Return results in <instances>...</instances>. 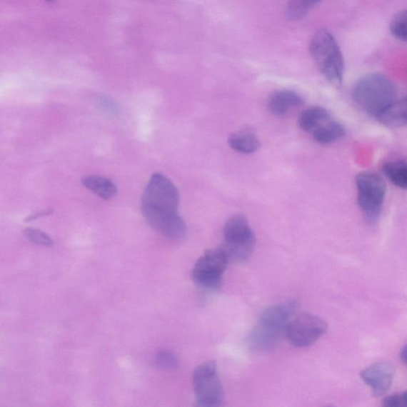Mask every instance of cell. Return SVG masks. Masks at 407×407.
Returning <instances> with one entry per match:
<instances>
[{
    "label": "cell",
    "mask_w": 407,
    "mask_h": 407,
    "mask_svg": "<svg viewBox=\"0 0 407 407\" xmlns=\"http://www.w3.org/2000/svg\"><path fill=\"white\" fill-rule=\"evenodd\" d=\"M223 245L230 261L243 263L248 261L256 245V236L245 216L231 217L223 229Z\"/></svg>",
    "instance_id": "5"
},
{
    "label": "cell",
    "mask_w": 407,
    "mask_h": 407,
    "mask_svg": "<svg viewBox=\"0 0 407 407\" xmlns=\"http://www.w3.org/2000/svg\"><path fill=\"white\" fill-rule=\"evenodd\" d=\"M81 184L104 200L114 199L118 192L117 186L114 181L97 175L84 177Z\"/></svg>",
    "instance_id": "13"
},
{
    "label": "cell",
    "mask_w": 407,
    "mask_h": 407,
    "mask_svg": "<svg viewBox=\"0 0 407 407\" xmlns=\"http://www.w3.org/2000/svg\"><path fill=\"white\" fill-rule=\"evenodd\" d=\"M100 105H101V107L103 109H104L107 111L111 112V114H115L116 112L118 111L116 105L114 102L109 101L107 99L106 100L102 99L101 101Z\"/></svg>",
    "instance_id": "23"
},
{
    "label": "cell",
    "mask_w": 407,
    "mask_h": 407,
    "mask_svg": "<svg viewBox=\"0 0 407 407\" xmlns=\"http://www.w3.org/2000/svg\"><path fill=\"white\" fill-rule=\"evenodd\" d=\"M308 2L312 3L313 5L317 4L321 0H308Z\"/></svg>",
    "instance_id": "26"
},
{
    "label": "cell",
    "mask_w": 407,
    "mask_h": 407,
    "mask_svg": "<svg viewBox=\"0 0 407 407\" xmlns=\"http://www.w3.org/2000/svg\"><path fill=\"white\" fill-rule=\"evenodd\" d=\"M154 361L159 368L166 370L176 369L179 363L178 357L167 351L159 353Z\"/></svg>",
    "instance_id": "20"
},
{
    "label": "cell",
    "mask_w": 407,
    "mask_h": 407,
    "mask_svg": "<svg viewBox=\"0 0 407 407\" xmlns=\"http://www.w3.org/2000/svg\"><path fill=\"white\" fill-rule=\"evenodd\" d=\"M357 202L362 213L369 222L380 217L385 200L386 184L383 179L373 172L363 171L356 177Z\"/></svg>",
    "instance_id": "6"
},
{
    "label": "cell",
    "mask_w": 407,
    "mask_h": 407,
    "mask_svg": "<svg viewBox=\"0 0 407 407\" xmlns=\"http://www.w3.org/2000/svg\"><path fill=\"white\" fill-rule=\"evenodd\" d=\"M385 176L396 186L407 189V163L403 160L390 161L382 167Z\"/></svg>",
    "instance_id": "17"
},
{
    "label": "cell",
    "mask_w": 407,
    "mask_h": 407,
    "mask_svg": "<svg viewBox=\"0 0 407 407\" xmlns=\"http://www.w3.org/2000/svg\"><path fill=\"white\" fill-rule=\"evenodd\" d=\"M316 142L327 145L338 141L346 136V129L343 126L336 121H326L322 124L313 132Z\"/></svg>",
    "instance_id": "14"
},
{
    "label": "cell",
    "mask_w": 407,
    "mask_h": 407,
    "mask_svg": "<svg viewBox=\"0 0 407 407\" xmlns=\"http://www.w3.org/2000/svg\"><path fill=\"white\" fill-rule=\"evenodd\" d=\"M230 259L222 248L208 250L196 263L192 272L194 282L206 289H216L221 284Z\"/></svg>",
    "instance_id": "8"
},
{
    "label": "cell",
    "mask_w": 407,
    "mask_h": 407,
    "mask_svg": "<svg viewBox=\"0 0 407 407\" xmlns=\"http://www.w3.org/2000/svg\"><path fill=\"white\" fill-rule=\"evenodd\" d=\"M327 328V323L318 316L303 313L291 320L286 336L293 346L303 348L317 342Z\"/></svg>",
    "instance_id": "9"
},
{
    "label": "cell",
    "mask_w": 407,
    "mask_h": 407,
    "mask_svg": "<svg viewBox=\"0 0 407 407\" xmlns=\"http://www.w3.org/2000/svg\"><path fill=\"white\" fill-rule=\"evenodd\" d=\"M400 406L407 407V391L404 392L403 394L399 396Z\"/></svg>",
    "instance_id": "24"
},
{
    "label": "cell",
    "mask_w": 407,
    "mask_h": 407,
    "mask_svg": "<svg viewBox=\"0 0 407 407\" xmlns=\"http://www.w3.org/2000/svg\"><path fill=\"white\" fill-rule=\"evenodd\" d=\"M24 236L33 243L51 247L53 245L52 238L46 233L38 229L27 228L24 231Z\"/></svg>",
    "instance_id": "21"
},
{
    "label": "cell",
    "mask_w": 407,
    "mask_h": 407,
    "mask_svg": "<svg viewBox=\"0 0 407 407\" xmlns=\"http://www.w3.org/2000/svg\"><path fill=\"white\" fill-rule=\"evenodd\" d=\"M178 189L165 175L154 174L147 184L142 199V212L147 223L159 233L174 241L186 236V223L178 209Z\"/></svg>",
    "instance_id": "1"
},
{
    "label": "cell",
    "mask_w": 407,
    "mask_h": 407,
    "mask_svg": "<svg viewBox=\"0 0 407 407\" xmlns=\"http://www.w3.org/2000/svg\"><path fill=\"white\" fill-rule=\"evenodd\" d=\"M311 52L321 73L335 86H340L345 71L340 47L333 35L326 30L314 34Z\"/></svg>",
    "instance_id": "4"
},
{
    "label": "cell",
    "mask_w": 407,
    "mask_h": 407,
    "mask_svg": "<svg viewBox=\"0 0 407 407\" xmlns=\"http://www.w3.org/2000/svg\"><path fill=\"white\" fill-rule=\"evenodd\" d=\"M47 1H53V0H47Z\"/></svg>",
    "instance_id": "27"
},
{
    "label": "cell",
    "mask_w": 407,
    "mask_h": 407,
    "mask_svg": "<svg viewBox=\"0 0 407 407\" xmlns=\"http://www.w3.org/2000/svg\"><path fill=\"white\" fill-rule=\"evenodd\" d=\"M329 114L324 108L316 106L301 112L298 117V125L301 130L313 132L322 124L328 121Z\"/></svg>",
    "instance_id": "15"
},
{
    "label": "cell",
    "mask_w": 407,
    "mask_h": 407,
    "mask_svg": "<svg viewBox=\"0 0 407 407\" xmlns=\"http://www.w3.org/2000/svg\"><path fill=\"white\" fill-rule=\"evenodd\" d=\"M395 371L387 362L376 363L362 371V380L373 390L375 396H381L388 391L394 380Z\"/></svg>",
    "instance_id": "10"
},
{
    "label": "cell",
    "mask_w": 407,
    "mask_h": 407,
    "mask_svg": "<svg viewBox=\"0 0 407 407\" xmlns=\"http://www.w3.org/2000/svg\"><path fill=\"white\" fill-rule=\"evenodd\" d=\"M303 103V97L293 91L279 90L270 96L268 106L272 114L285 116Z\"/></svg>",
    "instance_id": "11"
},
{
    "label": "cell",
    "mask_w": 407,
    "mask_h": 407,
    "mask_svg": "<svg viewBox=\"0 0 407 407\" xmlns=\"http://www.w3.org/2000/svg\"><path fill=\"white\" fill-rule=\"evenodd\" d=\"M383 405L388 407H399V396L394 395L388 396L383 400Z\"/></svg>",
    "instance_id": "22"
},
{
    "label": "cell",
    "mask_w": 407,
    "mask_h": 407,
    "mask_svg": "<svg viewBox=\"0 0 407 407\" xmlns=\"http://www.w3.org/2000/svg\"><path fill=\"white\" fill-rule=\"evenodd\" d=\"M391 31L395 37L407 44V10L398 13L392 19Z\"/></svg>",
    "instance_id": "19"
},
{
    "label": "cell",
    "mask_w": 407,
    "mask_h": 407,
    "mask_svg": "<svg viewBox=\"0 0 407 407\" xmlns=\"http://www.w3.org/2000/svg\"><path fill=\"white\" fill-rule=\"evenodd\" d=\"M298 307L296 301H289L266 308L248 336L250 348L261 352L275 348L283 336H286Z\"/></svg>",
    "instance_id": "2"
},
{
    "label": "cell",
    "mask_w": 407,
    "mask_h": 407,
    "mask_svg": "<svg viewBox=\"0 0 407 407\" xmlns=\"http://www.w3.org/2000/svg\"><path fill=\"white\" fill-rule=\"evenodd\" d=\"M228 143L231 149L248 154L256 152L261 146L257 136L248 131L233 133L229 136Z\"/></svg>",
    "instance_id": "16"
},
{
    "label": "cell",
    "mask_w": 407,
    "mask_h": 407,
    "mask_svg": "<svg viewBox=\"0 0 407 407\" xmlns=\"http://www.w3.org/2000/svg\"><path fill=\"white\" fill-rule=\"evenodd\" d=\"M314 5L308 0H289L286 16L291 20L303 19Z\"/></svg>",
    "instance_id": "18"
},
{
    "label": "cell",
    "mask_w": 407,
    "mask_h": 407,
    "mask_svg": "<svg viewBox=\"0 0 407 407\" xmlns=\"http://www.w3.org/2000/svg\"><path fill=\"white\" fill-rule=\"evenodd\" d=\"M378 121L389 128L407 126V96L393 102L377 117Z\"/></svg>",
    "instance_id": "12"
},
{
    "label": "cell",
    "mask_w": 407,
    "mask_h": 407,
    "mask_svg": "<svg viewBox=\"0 0 407 407\" xmlns=\"http://www.w3.org/2000/svg\"><path fill=\"white\" fill-rule=\"evenodd\" d=\"M193 381L198 406L217 407L223 404L224 391L216 362L204 363L196 368Z\"/></svg>",
    "instance_id": "7"
},
{
    "label": "cell",
    "mask_w": 407,
    "mask_h": 407,
    "mask_svg": "<svg viewBox=\"0 0 407 407\" xmlns=\"http://www.w3.org/2000/svg\"><path fill=\"white\" fill-rule=\"evenodd\" d=\"M396 84L387 76L371 74L357 81L353 90L355 103L370 116L378 117L396 101Z\"/></svg>",
    "instance_id": "3"
},
{
    "label": "cell",
    "mask_w": 407,
    "mask_h": 407,
    "mask_svg": "<svg viewBox=\"0 0 407 407\" xmlns=\"http://www.w3.org/2000/svg\"><path fill=\"white\" fill-rule=\"evenodd\" d=\"M400 357H401L402 361L407 364V345L403 348Z\"/></svg>",
    "instance_id": "25"
}]
</instances>
